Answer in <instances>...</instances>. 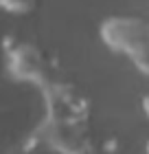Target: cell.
Segmentation results:
<instances>
[{
  "label": "cell",
  "mask_w": 149,
  "mask_h": 154,
  "mask_svg": "<svg viewBox=\"0 0 149 154\" xmlns=\"http://www.w3.org/2000/svg\"><path fill=\"white\" fill-rule=\"evenodd\" d=\"M4 64L16 82H26L35 86H44L53 79V66L48 55L33 42H11L4 40Z\"/></svg>",
  "instance_id": "6da1fadb"
},
{
  "label": "cell",
  "mask_w": 149,
  "mask_h": 154,
  "mask_svg": "<svg viewBox=\"0 0 149 154\" xmlns=\"http://www.w3.org/2000/svg\"><path fill=\"white\" fill-rule=\"evenodd\" d=\"M40 143L51 148L57 154H90L92 134L88 121H57L44 117L33 130Z\"/></svg>",
  "instance_id": "7a4b0ae2"
},
{
  "label": "cell",
  "mask_w": 149,
  "mask_h": 154,
  "mask_svg": "<svg viewBox=\"0 0 149 154\" xmlns=\"http://www.w3.org/2000/svg\"><path fill=\"white\" fill-rule=\"evenodd\" d=\"M99 38L112 53L132 57L149 40V22L138 16H108L99 24Z\"/></svg>",
  "instance_id": "3957f363"
},
{
  "label": "cell",
  "mask_w": 149,
  "mask_h": 154,
  "mask_svg": "<svg viewBox=\"0 0 149 154\" xmlns=\"http://www.w3.org/2000/svg\"><path fill=\"white\" fill-rule=\"evenodd\" d=\"M46 117L57 121H90V99L68 82L51 79L42 86Z\"/></svg>",
  "instance_id": "277c9868"
},
{
  "label": "cell",
  "mask_w": 149,
  "mask_h": 154,
  "mask_svg": "<svg viewBox=\"0 0 149 154\" xmlns=\"http://www.w3.org/2000/svg\"><path fill=\"white\" fill-rule=\"evenodd\" d=\"M2 9L13 16H26L37 9V0H0Z\"/></svg>",
  "instance_id": "5b68a950"
},
{
  "label": "cell",
  "mask_w": 149,
  "mask_h": 154,
  "mask_svg": "<svg viewBox=\"0 0 149 154\" xmlns=\"http://www.w3.org/2000/svg\"><path fill=\"white\" fill-rule=\"evenodd\" d=\"M130 60H132V64L136 66L140 73L149 77V40L145 42L143 46H140V51H136V53L132 55Z\"/></svg>",
  "instance_id": "8992f818"
},
{
  "label": "cell",
  "mask_w": 149,
  "mask_h": 154,
  "mask_svg": "<svg viewBox=\"0 0 149 154\" xmlns=\"http://www.w3.org/2000/svg\"><path fill=\"white\" fill-rule=\"evenodd\" d=\"M4 154H33V150H31V148H29L26 143H22V145H16V148L7 150Z\"/></svg>",
  "instance_id": "52a82bcc"
},
{
  "label": "cell",
  "mask_w": 149,
  "mask_h": 154,
  "mask_svg": "<svg viewBox=\"0 0 149 154\" xmlns=\"http://www.w3.org/2000/svg\"><path fill=\"white\" fill-rule=\"evenodd\" d=\"M140 110L145 112V117L149 119V95H145L143 99H140Z\"/></svg>",
  "instance_id": "ba28073f"
},
{
  "label": "cell",
  "mask_w": 149,
  "mask_h": 154,
  "mask_svg": "<svg viewBox=\"0 0 149 154\" xmlns=\"http://www.w3.org/2000/svg\"><path fill=\"white\" fill-rule=\"evenodd\" d=\"M145 152H147V154H149V141H147V145H145Z\"/></svg>",
  "instance_id": "9c48e42d"
}]
</instances>
